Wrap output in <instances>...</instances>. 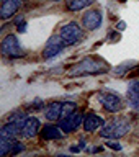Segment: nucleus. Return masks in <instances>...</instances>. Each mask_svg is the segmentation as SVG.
Masks as SVG:
<instances>
[{"label":"nucleus","mask_w":139,"mask_h":157,"mask_svg":"<svg viewBox=\"0 0 139 157\" xmlns=\"http://www.w3.org/2000/svg\"><path fill=\"white\" fill-rule=\"evenodd\" d=\"M20 131H21V126L18 124V123L15 121H10L7 123V124L2 126V129H0V136L3 137H15L20 134Z\"/></svg>","instance_id":"obj_15"},{"label":"nucleus","mask_w":139,"mask_h":157,"mask_svg":"<svg viewBox=\"0 0 139 157\" xmlns=\"http://www.w3.org/2000/svg\"><path fill=\"white\" fill-rule=\"evenodd\" d=\"M106 146L110 147V149H113V151H121V144L118 141H108Z\"/></svg>","instance_id":"obj_20"},{"label":"nucleus","mask_w":139,"mask_h":157,"mask_svg":"<svg viewBox=\"0 0 139 157\" xmlns=\"http://www.w3.org/2000/svg\"><path fill=\"white\" fill-rule=\"evenodd\" d=\"M62 129H61V126H54V124H48V126H44L43 128V131H41V136H43V139H46V141H56V139H61L62 137Z\"/></svg>","instance_id":"obj_12"},{"label":"nucleus","mask_w":139,"mask_h":157,"mask_svg":"<svg viewBox=\"0 0 139 157\" xmlns=\"http://www.w3.org/2000/svg\"><path fill=\"white\" fill-rule=\"evenodd\" d=\"M59 34H61V38L64 39L66 46H72V44H77L82 39V28L79 26L77 21H71V23L64 25L61 28Z\"/></svg>","instance_id":"obj_3"},{"label":"nucleus","mask_w":139,"mask_h":157,"mask_svg":"<svg viewBox=\"0 0 139 157\" xmlns=\"http://www.w3.org/2000/svg\"><path fill=\"white\" fill-rule=\"evenodd\" d=\"M102 124H103V120L100 116H97L95 113H88V115L83 118V129L87 132H92V131L98 129Z\"/></svg>","instance_id":"obj_11"},{"label":"nucleus","mask_w":139,"mask_h":157,"mask_svg":"<svg viewBox=\"0 0 139 157\" xmlns=\"http://www.w3.org/2000/svg\"><path fill=\"white\" fill-rule=\"evenodd\" d=\"M83 118H85V116H83L80 111H74L71 116L62 118L61 123H59V126H61V129L66 132V134H67V132H74L83 123Z\"/></svg>","instance_id":"obj_6"},{"label":"nucleus","mask_w":139,"mask_h":157,"mask_svg":"<svg viewBox=\"0 0 139 157\" xmlns=\"http://www.w3.org/2000/svg\"><path fill=\"white\" fill-rule=\"evenodd\" d=\"M2 2H5V0H2Z\"/></svg>","instance_id":"obj_28"},{"label":"nucleus","mask_w":139,"mask_h":157,"mask_svg":"<svg viewBox=\"0 0 139 157\" xmlns=\"http://www.w3.org/2000/svg\"><path fill=\"white\" fill-rule=\"evenodd\" d=\"M61 113H62V103L54 101L44 110V116L49 121H57V120H61Z\"/></svg>","instance_id":"obj_13"},{"label":"nucleus","mask_w":139,"mask_h":157,"mask_svg":"<svg viewBox=\"0 0 139 157\" xmlns=\"http://www.w3.org/2000/svg\"><path fill=\"white\" fill-rule=\"evenodd\" d=\"M108 38H110L111 41H118V39H120V34H118V33H111Z\"/></svg>","instance_id":"obj_25"},{"label":"nucleus","mask_w":139,"mask_h":157,"mask_svg":"<svg viewBox=\"0 0 139 157\" xmlns=\"http://www.w3.org/2000/svg\"><path fill=\"white\" fill-rule=\"evenodd\" d=\"M75 103L74 101H66V103H62V113H61V120L62 118H67V116H71L74 111H75Z\"/></svg>","instance_id":"obj_18"},{"label":"nucleus","mask_w":139,"mask_h":157,"mask_svg":"<svg viewBox=\"0 0 139 157\" xmlns=\"http://www.w3.org/2000/svg\"><path fill=\"white\" fill-rule=\"evenodd\" d=\"M128 100H129V105L139 111V82H133L128 87Z\"/></svg>","instance_id":"obj_14"},{"label":"nucleus","mask_w":139,"mask_h":157,"mask_svg":"<svg viewBox=\"0 0 139 157\" xmlns=\"http://www.w3.org/2000/svg\"><path fill=\"white\" fill-rule=\"evenodd\" d=\"M82 147H83V142H80V146H74V147H71V151H72V152H80Z\"/></svg>","instance_id":"obj_24"},{"label":"nucleus","mask_w":139,"mask_h":157,"mask_svg":"<svg viewBox=\"0 0 139 157\" xmlns=\"http://www.w3.org/2000/svg\"><path fill=\"white\" fill-rule=\"evenodd\" d=\"M39 129H41V123H39L38 118L34 116H28L26 121L23 123L21 126V131H20V136L25 137V139H31V137H34L39 132Z\"/></svg>","instance_id":"obj_7"},{"label":"nucleus","mask_w":139,"mask_h":157,"mask_svg":"<svg viewBox=\"0 0 139 157\" xmlns=\"http://www.w3.org/2000/svg\"><path fill=\"white\" fill-rule=\"evenodd\" d=\"M106 71V66L103 62H97L95 59H85L80 64H77L72 71H69V75L75 77V75H92V74H102Z\"/></svg>","instance_id":"obj_1"},{"label":"nucleus","mask_w":139,"mask_h":157,"mask_svg":"<svg viewBox=\"0 0 139 157\" xmlns=\"http://www.w3.org/2000/svg\"><path fill=\"white\" fill-rule=\"evenodd\" d=\"M128 67H133V64H131V66H129V64H123V66L120 67V69H116V74H118V75H123V74H125V71H126V69Z\"/></svg>","instance_id":"obj_21"},{"label":"nucleus","mask_w":139,"mask_h":157,"mask_svg":"<svg viewBox=\"0 0 139 157\" xmlns=\"http://www.w3.org/2000/svg\"><path fill=\"white\" fill-rule=\"evenodd\" d=\"M116 28H118V29H121V31H123V29L126 28V23H125V21H120V23L116 25Z\"/></svg>","instance_id":"obj_26"},{"label":"nucleus","mask_w":139,"mask_h":157,"mask_svg":"<svg viewBox=\"0 0 139 157\" xmlns=\"http://www.w3.org/2000/svg\"><path fill=\"white\" fill-rule=\"evenodd\" d=\"M64 48H66V43H64V39L61 38V34H59V36H51L49 41L46 43V46H44L43 57L44 59H51L54 56H57Z\"/></svg>","instance_id":"obj_5"},{"label":"nucleus","mask_w":139,"mask_h":157,"mask_svg":"<svg viewBox=\"0 0 139 157\" xmlns=\"http://www.w3.org/2000/svg\"><path fill=\"white\" fill-rule=\"evenodd\" d=\"M52 2H61V0H52Z\"/></svg>","instance_id":"obj_27"},{"label":"nucleus","mask_w":139,"mask_h":157,"mask_svg":"<svg viewBox=\"0 0 139 157\" xmlns=\"http://www.w3.org/2000/svg\"><path fill=\"white\" fill-rule=\"evenodd\" d=\"M93 0H67V10L71 12H79V10L87 8L88 5H92Z\"/></svg>","instance_id":"obj_16"},{"label":"nucleus","mask_w":139,"mask_h":157,"mask_svg":"<svg viewBox=\"0 0 139 157\" xmlns=\"http://www.w3.org/2000/svg\"><path fill=\"white\" fill-rule=\"evenodd\" d=\"M21 151H23L21 142H17V141H15V142H13V147H12V152H10V154L15 155V154H18V152H21Z\"/></svg>","instance_id":"obj_19"},{"label":"nucleus","mask_w":139,"mask_h":157,"mask_svg":"<svg viewBox=\"0 0 139 157\" xmlns=\"http://www.w3.org/2000/svg\"><path fill=\"white\" fill-rule=\"evenodd\" d=\"M2 54L3 56H10L13 59L25 56V51H23L21 44H20L18 38L15 36V34H8V36L3 38V41H2Z\"/></svg>","instance_id":"obj_4"},{"label":"nucleus","mask_w":139,"mask_h":157,"mask_svg":"<svg viewBox=\"0 0 139 157\" xmlns=\"http://www.w3.org/2000/svg\"><path fill=\"white\" fill-rule=\"evenodd\" d=\"M26 26H28L26 23H20V25H18V31H20V33H25V31H26Z\"/></svg>","instance_id":"obj_23"},{"label":"nucleus","mask_w":139,"mask_h":157,"mask_svg":"<svg viewBox=\"0 0 139 157\" xmlns=\"http://www.w3.org/2000/svg\"><path fill=\"white\" fill-rule=\"evenodd\" d=\"M100 101H102V106L105 108L106 111H110V113H116V111H120L121 108H123V101H121V98L115 95V93H106V95H102L100 97Z\"/></svg>","instance_id":"obj_9"},{"label":"nucleus","mask_w":139,"mask_h":157,"mask_svg":"<svg viewBox=\"0 0 139 157\" xmlns=\"http://www.w3.org/2000/svg\"><path fill=\"white\" fill-rule=\"evenodd\" d=\"M13 137H0V155L5 157L7 154L12 152V147H13Z\"/></svg>","instance_id":"obj_17"},{"label":"nucleus","mask_w":139,"mask_h":157,"mask_svg":"<svg viewBox=\"0 0 139 157\" xmlns=\"http://www.w3.org/2000/svg\"><path fill=\"white\" fill-rule=\"evenodd\" d=\"M31 108H33V110H41V108H43V101L41 100H36V101L33 103Z\"/></svg>","instance_id":"obj_22"},{"label":"nucleus","mask_w":139,"mask_h":157,"mask_svg":"<svg viewBox=\"0 0 139 157\" xmlns=\"http://www.w3.org/2000/svg\"><path fill=\"white\" fill-rule=\"evenodd\" d=\"M129 131V124L125 120H115L102 128L100 136L105 139H120Z\"/></svg>","instance_id":"obj_2"},{"label":"nucleus","mask_w":139,"mask_h":157,"mask_svg":"<svg viewBox=\"0 0 139 157\" xmlns=\"http://www.w3.org/2000/svg\"><path fill=\"white\" fill-rule=\"evenodd\" d=\"M20 8V0H5L2 2V8H0V17L3 20H8L10 17H13Z\"/></svg>","instance_id":"obj_10"},{"label":"nucleus","mask_w":139,"mask_h":157,"mask_svg":"<svg viewBox=\"0 0 139 157\" xmlns=\"http://www.w3.org/2000/svg\"><path fill=\"white\" fill-rule=\"evenodd\" d=\"M82 25L83 28L90 29V31L98 29L102 26V12L100 10H88L82 18Z\"/></svg>","instance_id":"obj_8"}]
</instances>
